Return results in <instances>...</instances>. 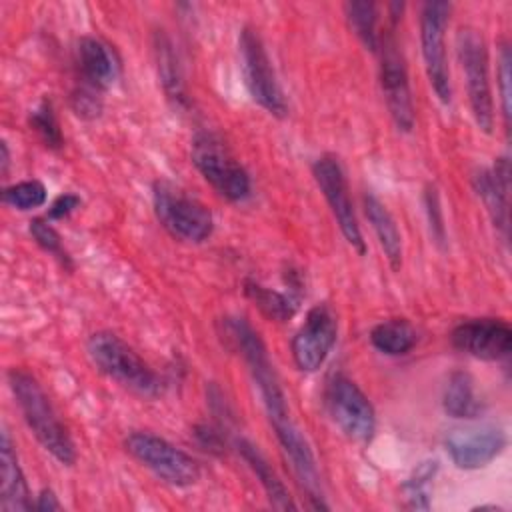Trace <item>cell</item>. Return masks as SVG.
<instances>
[{
  "label": "cell",
  "instance_id": "ba28073f",
  "mask_svg": "<svg viewBox=\"0 0 512 512\" xmlns=\"http://www.w3.org/2000/svg\"><path fill=\"white\" fill-rule=\"evenodd\" d=\"M326 410L332 422L354 442H370L376 432V412L368 396L354 380L334 374L324 392Z\"/></svg>",
  "mask_w": 512,
  "mask_h": 512
},
{
  "label": "cell",
  "instance_id": "7402d4cb",
  "mask_svg": "<svg viewBox=\"0 0 512 512\" xmlns=\"http://www.w3.org/2000/svg\"><path fill=\"white\" fill-rule=\"evenodd\" d=\"M370 342L386 356H404L416 344V330L404 318H390L370 330Z\"/></svg>",
  "mask_w": 512,
  "mask_h": 512
},
{
  "label": "cell",
  "instance_id": "1f68e13d",
  "mask_svg": "<svg viewBox=\"0 0 512 512\" xmlns=\"http://www.w3.org/2000/svg\"><path fill=\"white\" fill-rule=\"evenodd\" d=\"M78 206H80V198H78L76 194H62V196H58V198L50 204L46 218H48V220L66 218V216H70Z\"/></svg>",
  "mask_w": 512,
  "mask_h": 512
},
{
  "label": "cell",
  "instance_id": "ac0fdd59",
  "mask_svg": "<svg viewBox=\"0 0 512 512\" xmlns=\"http://www.w3.org/2000/svg\"><path fill=\"white\" fill-rule=\"evenodd\" d=\"M0 508L2 512H26L34 508L14 442L6 426H2L0 436Z\"/></svg>",
  "mask_w": 512,
  "mask_h": 512
},
{
  "label": "cell",
  "instance_id": "5b68a950",
  "mask_svg": "<svg viewBox=\"0 0 512 512\" xmlns=\"http://www.w3.org/2000/svg\"><path fill=\"white\" fill-rule=\"evenodd\" d=\"M238 54L244 86L250 98L276 118L288 114V102L276 78L270 56L260 34L252 26H244L238 36Z\"/></svg>",
  "mask_w": 512,
  "mask_h": 512
},
{
  "label": "cell",
  "instance_id": "e575fe53",
  "mask_svg": "<svg viewBox=\"0 0 512 512\" xmlns=\"http://www.w3.org/2000/svg\"><path fill=\"white\" fill-rule=\"evenodd\" d=\"M8 168H10V152H8V144L2 140L0 142V172H2V176L8 174Z\"/></svg>",
  "mask_w": 512,
  "mask_h": 512
},
{
  "label": "cell",
  "instance_id": "7c38bea8",
  "mask_svg": "<svg viewBox=\"0 0 512 512\" xmlns=\"http://www.w3.org/2000/svg\"><path fill=\"white\" fill-rule=\"evenodd\" d=\"M338 322L328 304L308 310L304 324L292 338V358L302 372H316L336 344Z\"/></svg>",
  "mask_w": 512,
  "mask_h": 512
},
{
  "label": "cell",
  "instance_id": "d6986e66",
  "mask_svg": "<svg viewBox=\"0 0 512 512\" xmlns=\"http://www.w3.org/2000/svg\"><path fill=\"white\" fill-rule=\"evenodd\" d=\"M238 452L244 458V462L248 464V468L254 472V476L258 478L260 486L264 488L272 508L276 510H296L298 506L294 504L288 488L284 486V482L280 480V476L274 472V468L270 466V462L266 460V456L258 450V446H254L250 440L246 438H238L236 440Z\"/></svg>",
  "mask_w": 512,
  "mask_h": 512
},
{
  "label": "cell",
  "instance_id": "e0dca14e",
  "mask_svg": "<svg viewBox=\"0 0 512 512\" xmlns=\"http://www.w3.org/2000/svg\"><path fill=\"white\" fill-rule=\"evenodd\" d=\"M76 64L80 70L82 84L92 86L100 92L110 88L120 74V62L114 50L94 36H82L78 40Z\"/></svg>",
  "mask_w": 512,
  "mask_h": 512
},
{
  "label": "cell",
  "instance_id": "30bf717a",
  "mask_svg": "<svg viewBox=\"0 0 512 512\" xmlns=\"http://www.w3.org/2000/svg\"><path fill=\"white\" fill-rule=\"evenodd\" d=\"M312 174H314V180L338 222V228H340L344 240L358 254H364L366 242L362 238L360 224H358V218H356V212H354V206L350 200L348 182H346V174L340 164V158L330 152L318 156L312 164Z\"/></svg>",
  "mask_w": 512,
  "mask_h": 512
},
{
  "label": "cell",
  "instance_id": "cb8c5ba5",
  "mask_svg": "<svg viewBox=\"0 0 512 512\" xmlns=\"http://www.w3.org/2000/svg\"><path fill=\"white\" fill-rule=\"evenodd\" d=\"M344 14L348 26L358 36V40L372 52L378 50V8L374 2L368 0H354L344 4Z\"/></svg>",
  "mask_w": 512,
  "mask_h": 512
},
{
  "label": "cell",
  "instance_id": "8fae6325",
  "mask_svg": "<svg viewBox=\"0 0 512 512\" xmlns=\"http://www.w3.org/2000/svg\"><path fill=\"white\" fill-rule=\"evenodd\" d=\"M380 54V86L388 112L398 130L410 132L414 128V104L408 82V70L402 50L392 32L378 40Z\"/></svg>",
  "mask_w": 512,
  "mask_h": 512
},
{
  "label": "cell",
  "instance_id": "ffe728a7",
  "mask_svg": "<svg viewBox=\"0 0 512 512\" xmlns=\"http://www.w3.org/2000/svg\"><path fill=\"white\" fill-rule=\"evenodd\" d=\"M364 212L378 238L380 248L384 250L390 268L398 272L402 268V236L394 216L374 194L364 196Z\"/></svg>",
  "mask_w": 512,
  "mask_h": 512
},
{
  "label": "cell",
  "instance_id": "484cf974",
  "mask_svg": "<svg viewBox=\"0 0 512 512\" xmlns=\"http://www.w3.org/2000/svg\"><path fill=\"white\" fill-rule=\"evenodd\" d=\"M438 472V462L436 460H424L420 462L412 474L406 478L402 484L406 504L414 510H428L430 508V492H432V482Z\"/></svg>",
  "mask_w": 512,
  "mask_h": 512
},
{
  "label": "cell",
  "instance_id": "5bb4252c",
  "mask_svg": "<svg viewBox=\"0 0 512 512\" xmlns=\"http://www.w3.org/2000/svg\"><path fill=\"white\" fill-rule=\"evenodd\" d=\"M450 342L472 358L500 360L512 350V330L500 318H472L452 328Z\"/></svg>",
  "mask_w": 512,
  "mask_h": 512
},
{
  "label": "cell",
  "instance_id": "7a4b0ae2",
  "mask_svg": "<svg viewBox=\"0 0 512 512\" xmlns=\"http://www.w3.org/2000/svg\"><path fill=\"white\" fill-rule=\"evenodd\" d=\"M86 352L96 370L120 386L146 398L164 392V380L118 334L110 330L94 332L86 342Z\"/></svg>",
  "mask_w": 512,
  "mask_h": 512
},
{
  "label": "cell",
  "instance_id": "9c48e42d",
  "mask_svg": "<svg viewBox=\"0 0 512 512\" xmlns=\"http://www.w3.org/2000/svg\"><path fill=\"white\" fill-rule=\"evenodd\" d=\"M450 2L430 0L420 10V46L428 82L442 104L452 102V84L446 62L444 36L450 20Z\"/></svg>",
  "mask_w": 512,
  "mask_h": 512
},
{
  "label": "cell",
  "instance_id": "836d02e7",
  "mask_svg": "<svg viewBox=\"0 0 512 512\" xmlns=\"http://www.w3.org/2000/svg\"><path fill=\"white\" fill-rule=\"evenodd\" d=\"M34 508H36V510H40V512H52V510H60L62 506H60L58 496L54 494V490L44 488V490H40V494L36 496Z\"/></svg>",
  "mask_w": 512,
  "mask_h": 512
},
{
  "label": "cell",
  "instance_id": "d4e9b609",
  "mask_svg": "<svg viewBox=\"0 0 512 512\" xmlns=\"http://www.w3.org/2000/svg\"><path fill=\"white\" fill-rule=\"evenodd\" d=\"M154 52H156V66H158V76L162 80V86L168 94V98L176 100V102H184V82H182V72L178 66V58L172 50L170 40L164 34H156V44H154Z\"/></svg>",
  "mask_w": 512,
  "mask_h": 512
},
{
  "label": "cell",
  "instance_id": "9a60e30c",
  "mask_svg": "<svg viewBox=\"0 0 512 512\" xmlns=\"http://www.w3.org/2000/svg\"><path fill=\"white\" fill-rule=\"evenodd\" d=\"M444 448L460 470H478L488 466L506 448V434L496 426L460 428L444 438Z\"/></svg>",
  "mask_w": 512,
  "mask_h": 512
},
{
  "label": "cell",
  "instance_id": "4dcf8cb0",
  "mask_svg": "<svg viewBox=\"0 0 512 512\" xmlns=\"http://www.w3.org/2000/svg\"><path fill=\"white\" fill-rule=\"evenodd\" d=\"M498 92H500L504 126H506V130H510V50H508V44H502L500 56H498Z\"/></svg>",
  "mask_w": 512,
  "mask_h": 512
},
{
  "label": "cell",
  "instance_id": "277c9868",
  "mask_svg": "<svg viewBox=\"0 0 512 512\" xmlns=\"http://www.w3.org/2000/svg\"><path fill=\"white\" fill-rule=\"evenodd\" d=\"M190 158L202 178L222 198L230 202H244L250 196V176L220 136L212 132H198L192 138Z\"/></svg>",
  "mask_w": 512,
  "mask_h": 512
},
{
  "label": "cell",
  "instance_id": "52a82bcc",
  "mask_svg": "<svg viewBox=\"0 0 512 512\" xmlns=\"http://www.w3.org/2000/svg\"><path fill=\"white\" fill-rule=\"evenodd\" d=\"M126 452L164 484L188 488L200 480V464L182 448L152 432H132L124 440Z\"/></svg>",
  "mask_w": 512,
  "mask_h": 512
},
{
  "label": "cell",
  "instance_id": "44dd1931",
  "mask_svg": "<svg viewBox=\"0 0 512 512\" xmlns=\"http://www.w3.org/2000/svg\"><path fill=\"white\" fill-rule=\"evenodd\" d=\"M444 412L452 418H476L482 410V404L476 394L474 378L464 372L456 370L450 374L442 394Z\"/></svg>",
  "mask_w": 512,
  "mask_h": 512
},
{
  "label": "cell",
  "instance_id": "8992f818",
  "mask_svg": "<svg viewBox=\"0 0 512 512\" xmlns=\"http://www.w3.org/2000/svg\"><path fill=\"white\" fill-rule=\"evenodd\" d=\"M456 54L464 72L468 102L476 126L492 134L494 128V100L488 72V48L476 28H460L456 34Z\"/></svg>",
  "mask_w": 512,
  "mask_h": 512
},
{
  "label": "cell",
  "instance_id": "83f0119b",
  "mask_svg": "<svg viewBox=\"0 0 512 512\" xmlns=\"http://www.w3.org/2000/svg\"><path fill=\"white\" fill-rule=\"evenodd\" d=\"M46 186L40 180H22L2 190V202L16 210H34L46 202Z\"/></svg>",
  "mask_w": 512,
  "mask_h": 512
},
{
  "label": "cell",
  "instance_id": "4fadbf2b",
  "mask_svg": "<svg viewBox=\"0 0 512 512\" xmlns=\"http://www.w3.org/2000/svg\"><path fill=\"white\" fill-rule=\"evenodd\" d=\"M270 424L274 428V434L278 438V444H280L286 460L290 462V468H292L298 484L302 486V490H306L308 498L312 500V506L326 510L328 504L324 502L316 458H314V452H312L304 432L296 426V422L290 416L274 420Z\"/></svg>",
  "mask_w": 512,
  "mask_h": 512
},
{
  "label": "cell",
  "instance_id": "6da1fadb",
  "mask_svg": "<svg viewBox=\"0 0 512 512\" xmlns=\"http://www.w3.org/2000/svg\"><path fill=\"white\" fill-rule=\"evenodd\" d=\"M8 382L22 418L40 446L60 464L72 466L76 462L74 442L40 382L22 368H12L8 372Z\"/></svg>",
  "mask_w": 512,
  "mask_h": 512
},
{
  "label": "cell",
  "instance_id": "f1b7e54d",
  "mask_svg": "<svg viewBox=\"0 0 512 512\" xmlns=\"http://www.w3.org/2000/svg\"><path fill=\"white\" fill-rule=\"evenodd\" d=\"M32 238L36 240V244L46 250L48 254H52L54 258H58L62 264H70L68 252L62 248V238L56 232V228L48 222V218H32L30 226H28Z\"/></svg>",
  "mask_w": 512,
  "mask_h": 512
},
{
  "label": "cell",
  "instance_id": "d6a6232c",
  "mask_svg": "<svg viewBox=\"0 0 512 512\" xmlns=\"http://www.w3.org/2000/svg\"><path fill=\"white\" fill-rule=\"evenodd\" d=\"M426 208H428L430 226H434V236L438 238V242H442L444 240V224L440 218V204H438V194L434 188L426 190Z\"/></svg>",
  "mask_w": 512,
  "mask_h": 512
},
{
  "label": "cell",
  "instance_id": "f546056e",
  "mask_svg": "<svg viewBox=\"0 0 512 512\" xmlns=\"http://www.w3.org/2000/svg\"><path fill=\"white\" fill-rule=\"evenodd\" d=\"M70 106L74 110L76 116L84 118V120H94L100 116L102 112V98H100V90L80 84L72 96H70Z\"/></svg>",
  "mask_w": 512,
  "mask_h": 512
},
{
  "label": "cell",
  "instance_id": "3957f363",
  "mask_svg": "<svg viewBox=\"0 0 512 512\" xmlns=\"http://www.w3.org/2000/svg\"><path fill=\"white\" fill-rule=\"evenodd\" d=\"M152 206L162 228L180 242L202 244L214 230V218L208 206L170 182L162 180L154 184Z\"/></svg>",
  "mask_w": 512,
  "mask_h": 512
},
{
  "label": "cell",
  "instance_id": "603a6c76",
  "mask_svg": "<svg viewBox=\"0 0 512 512\" xmlns=\"http://www.w3.org/2000/svg\"><path fill=\"white\" fill-rule=\"evenodd\" d=\"M244 292L246 296L258 306V310L278 322H284L288 318H292L298 310V298H294L292 294L286 292H278L272 290L256 280H244Z\"/></svg>",
  "mask_w": 512,
  "mask_h": 512
},
{
  "label": "cell",
  "instance_id": "2e32d148",
  "mask_svg": "<svg viewBox=\"0 0 512 512\" xmlns=\"http://www.w3.org/2000/svg\"><path fill=\"white\" fill-rule=\"evenodd\" d=\"M472 186L484 202L494 228L508 234V190H510V164L506 158H498L492 170L480 168L472 176Z\"/></svg>",
  "mask_w": 512,
  "mask_h": 512
},
{
  "label": "cell",
  "instance_id": "4316f807",
  "mask_svg": "<svg viewBox=\"0 0 512 512\" xmlns=\"http://www.w3.org/2000/svg\"><path fill=\"white\" fill-rule=\"evenodd\" d=\"M28 124L40 136L44 146H48L52 150H58L62 146L64 138H62V132H60V124H58L54 106H52V102L48 98L40 100L38 106H34L30 110Z\"/></svg>",
  "mask_w": 512,
  "mask_h": 512
}]
</instances>
